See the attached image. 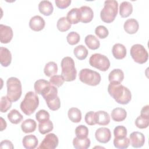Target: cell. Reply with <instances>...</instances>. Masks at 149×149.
<instances>
[{
    "label": "cell",
    "instance_id": "42",
    "mask_svg": "<svg viewBox=\"0 0 149 149\" xmlns=\"http://www.w3.org/2000/svg\"><path fill=\"white\" fill-rule=\"evenodd\" d=\"M115 138H124L127 136V129L123 126H117L113 130Z\"/></svg>",
    "mask_w": 149,
    "mask_h": 149
},
{
    "label": "cell",
    "instance_id": "5",
    "mask_svg": "<svg viewBox=\"0 0 149 149\" xmlns=\"http://www.w3.org/2000/svg\"><path fill=\"white\" fill-rule=\"evenodd\" d=\"M7 97L12 101L16 102L19 100L22 93V83L15 77H9L6 81Z\"/></svg>",
    "mask_w": 149,
    "mask_h": 149
},
{
    "label": "cell",
    "instance_id": "8",
    "mask_svg": "<svg viewBox=\"0 0 149 149\" xmlns=\"http://www.w3.org/2000/svg\"><path fill=\"white\" fill-rule=\"evenodd\" d=\"M130 53L134 61L139 64H143L148 60V52L144 47L141 44H136L132 45Z\"/></svg>",
    "mask_w": 149,
    "mask_h": 149
},
{
    "label": "cell",
    "instance_id": "11",
    "mask_svg": "<svg viewBox=\"0 0 149 149\" xmlns=\"http://www.w3.org/2000/svg\"><path fill=\"white\" fill-rule=\"evenodd\" d=\"M13 36L12 29L8 26L0 24V41L2 44H8L12 40Z\"/></svg>",
    "mask_w": 149,
    "mask_h": 149
},
{
    "label": "cell",
    "instance_id": "45",
    "mask_svg": "<svg viewBox=\"0 0 149 149\" xmlns=\"http://www.w3.org/2000/svg\"><path fill=\"white\" fill-rule=\"evenodd\" d=\"M86 123L90 126H93L96 124L95 121V112L94 111H89L86 113L84 118Z\"/></svg>",
    "mask_w": 149,
    "mask_h": 149
},
{
    "label": "cell",
    "instance_id": "36",
    "mask_svg": "<svg viewBox=\"0 0 149 149\" xmlns=\"http://www.w3.org/2000/svg\"><path fill=\"white\" fill-rule=\"evenodd\" d=\"M75 134L79 139H84L87 137L88 135V129L87 126L80 125L75 129Z\"/></svg>",
    "mask_w": 149,
    "mask_h": 149
},
{
    "label": "cell",
    "instance_id": "48",
    "mask_svg": "<svg viewBox=\"0 0 149 149\" xmlns=\"http://www.w3.org/2000/svg\"><path fill=\"white\" fill-rule=\"evenodd\" d=\"M140 115L145 118H149V105H148L144 106L142 108L140 112Z\"/></svg>",
    "mask_w": 149,
    "mask_h": 149
},
{
    "label": "cell",
    "instance_id": "41",
    "mask_svg": "<svg viewBox=\"0 0 149 149\" xmlns=\"http://www.w3.org/2000/svg\"><path fill=\"white\" fill-rule=\"evenodd\" d=\"M95 33L98 38L101 39H104L107 37L109 34V31L105 26L100 25L95 28Z\"/></svg>",
    "mask_w": 149,
    "mask_h": 149
},
{
    "label": "cell",
    "instance_id": "2",
    "mask_svg": "<svg viewBox=\"0 0 149 149\" xmlns=\"http://www.w3.org/2000/svg\"><path fill=\"white\" fill-rule=\"evenodd\" d=\"M39 105V98L33 91L27 92L20 103V109L26 115L33 114Z\"/></svg>",
    "mask_w": 149,
    "mask_h": 149
},
{
    "label": "cell",
    "instance_id": "22",
    "mask_svg": "<svg viewBox=\"0 0 149 149\" xmlns=\"http://www.w3.org/2000/svg\"><path fill=\"white\" fill-rule=\"evenodd\" d=\"M37 127L36 122L32 119H27L21 125V129L24 133L34 132Z\"/></svg>",
    "mask_w": 149,
    "mask_h": 149
},
{
    "label": "cell",
    "instance_id": "49",
    "mask_svg": "<svg viewBox=\"0 0 149 149\" xmlns=\"http://www.w3.org/2000/svg\"><path fill=\"white\" fill-rule=\"evenodd\" d=\"M1 131L2 132L4 129H6L7 124H6V121L3 119V118L2 117L1 118Z\"/></svg>",
    "mask_w": 149,
    "mask_h": 149
},
{
    "label": "cell",
    "instance_id": "16",
    "mask_svg": "<svg viewBox=\"0 0 149 149\" xmlns=\"http://www.w3.org/2000/svg\"><path fill=\"white\" fill-rule=\"evenodd\" d=\"M12 62V54L10 51L5 48H0V62L2 66L8 67Z\"/></svg>",
    "mask_w": 149,
    "mask_h": 149
},
{
    "label": "cell",
    "instance_id": "46",
    "mask_svg": "<svg viewBox=\"0 0 149 149\" xmlns=\"http://www.w3.org/2000/svg\"><path fill=\"white\" fill-rule=\"evenodd\" d=\"M71 0H55L56 6L59 9H65L71 3Z\"/></svg>",
    "mask_w": 149,
    "mask_h": 149
},
{
    "label": "cell",
    "instance_id": "9",
    "mask_svg": "<svg viewBox=\"0 0 149 149\" xmlns=\"http://www.w3.org/2000/svg\"><path fill=\"white\" fill-rule=\"evenodd\" d=\"M59 143L58 137L54 133H49L45 136L38 149H54L57 147Z\"/></svg>",
    "mask_w": 149,
    "mask_h": 149
},
{
    "label": "cell",
    "instance_id": "10",
    "mask_svg": "<svg viewBox=\"0 0 149 149\" xmlns=\"http://www.w3.org/2000/svg\"><path fill=\"white\" fill-rule=\"evenodd\" d=\"M95 137L96 140L101 143H107L111 138V131L107 127H100L95 131Z\"/></svg>",
    "mask_w": 149,
    "mask_h": 149
},
{
    "label": "cell",
    "instance_id": "33",
    "mask_svg": "<svg viewBox=\"0 0 149 149\" xmlns=\"http://www.w3.org/2000/svg\"><path fill=\"white\" fill-rule=\"evenodd\" d=\"M54 129L53 123L51 120H48L44 122L39 123L38 124V131L41 134H45L50 132Z\"/></svg>",
    "mask_w": 149,
    "mask_h": 149
},
{
    "label": "cell",
    "instance_id": "24",
    "mask_svg": "<svg viewBox=\"0 0 149 149\" xmlns=\"http://www.w3.org/2000/svg\"><path fill=\"white\" fill-rule=\"evenodd\" d=\"M133 12L132 4L128 1L122 2L119 6V14L122 17H129Z\"/></svg>",
    "mask_w": 149,
    "mask_h": 149
},
{
    "label": "cell",
    "instance_id": "25",
    "mask_svg": "<svg viewBox=\"0 0 149 149\" xmlns=\"http://www.w3.org/2000/svg\"><path fill=\"white\" fill-rule=\"evenodd\" d=\"M86 45L89 49L95 50L98 49L100 46V42L98 39L93 34L87 35L84 39Z\"/></svg>",
    "mask_w": 149,
    "mask_h": 149
},
{
    "label": "cell",
    "instance_id": "26",
    "mask_svg": "<svg viewBox=\"0 0 149 149\" xmlns=\"http://www.w3.org/2000/svg\"><path fill=\"white\" fill-rule=\"evenodd\" d=\"M66 19L68 21L72 24H77L80 22L79 9L77 8H72L67 13Z\"/></svg>",
    "mask_w": 149,
    "mask_h": 149
},
{
    "label": "cell",
    "instance_id": "29",
    "mask_svg": "<svg viewBox=\"0 0 149 149\" xmlns=\"http://www.w3.org/2000/svg\"><path fill=\"white\" fill-rule=\"evenodd\" d=\"M68 116L70 120L73 123H79L81 120V112L77 108H70L68 110Z\"/></svg>",
    "mask_w": 149,
    "mask_h": 149
},
{
    "label": "cell",
    "instance_id": "20",
    "mask_svg": "<svg viewBox=\"0 0 149 149\" xmlns=\"http://www.w3.org/2000/svg\"><path fill=\"white\" fill-rule=\"evenodd\" d=\"M22 144L23 147L26 149H34L38 144V141L36 136L29 134L23 138Z\"/></svg>",
    "mask_w": 149,
    "mask_h": 149
},
{
    "label": "cell",
    "instance_id": "17",
    "mask_svg": "<svg viewBox=\"0 0 149 149\" xmlns=\"http://www.w3.org/2000/svg\"><path fill=\"white\" fill-rule=\"evenodd\" d=\"M95 121L96 124L101 126H105L110 122L109 113L104 111H98L95 112Z\"/></svg>",
    "mask_w": 149,
    "mask_h": 149
},
{
    "label": "cell",
    "instance_id": "32",
    "mask_svg": "<svg viewBox=\"0 0 149 149\" xmlns=\"http://www.w3.org/2000/svg\"><path fill=\"white\" fill-rule=\"evenodd\" d=\"M88 50L83 45H79L73 49L74 56L79 60L85 59L88 55Z\"/></svg>",
    "mask_w": 149,
    "mask_h": 149
},
{
    "label": "cell",
    "instance_id": "18",
    "mask_svg": "<svg viewBox=\"0 0 149 149\" xmlns=\"http://www.w3.org/2000/svg\"><path fill=\"white\" fill-rule=\"evenodd\" d=\"M124 73L120 69H113L108 75V80L111 83L120 84L123 80Z\"/></svg>",
    "mask_w": 149,
    "mask_h": 149
},
{
    "label": "cell",
    "instance_id": "13",
    "mask_svg": "<svg viewBox=\"0 0 149 149\" xmlns=\"http://www.w3.org/2000/svg\"><path fill=\"white\" fill-rule=\"evenodd\" d=\"M79 9L80 22L84 23L90 22L94 17L93 9L88 6H82Z\"/></svg>",
    "mask_w": 149,
    "mask_h": 149
},
{
    "label": "cell",
    "instance_id": "31",
    "mask_svg": "<svg viewBox=\"0 0 149 149\" xmlns=\"http://www.w3.org/2000/svg\"><path fill=\"white\" fill-rule=\"evenodd\" d=\"M44 72L45 76L48 77H51L56 74L58 72L57 64L53 61L48 62L45 64V66L44 69Z\"/></svg>",
    "mask_w": 149,
    "mask_h": 149
},
{
    "label": "cell",
    "instance_id": "38",
    "mask_svg": "<svg viewBox=\"0 0 149 149\" xmlns=\"http://www.w3.org/2000/svg\"><path fill=\"white\" fill-rule=\"evenodd\" d=\"M135 125L139 129H146L149 125V118L140 115L135 120Z\"/></svg>",
    "mask_w": 149,
    "mask_h": 149
},
{
    "label": "cell",
    "instance_id": "1",
    "mask_svg": "<svg viewBox=\"0 0 149 149\" xmlns=\"http://www.w3.org/2000/svg\"><path fill=\"white\" fill-rule=\"evenodd\" d=\"M109 95L119 104H127L132 99V93L129 89L120 84L111 83L108 86Z\"/></svg>",
    "mask_w": 149,
    "mask_h": 149
},
{
    "label": "cell",
    "instance_id": "3",
    "mask_svg": "<svg viewBox=\"0 0 149 149\" xmlns=\"http://www.w3.org/2000/svg\"><path fill=\"white\" fill-rule=\"evenodd\" d=\"M62 68L61 75L66 81H72L76 78L77 70L74 61L69 56L64 57L61 62Z\"/></svg>",
    "mask_w": 149,
    "mask_h": 149
},
{
    "label": "cell",
    "instance_id": "14",
    "mask_svg": "<svg viewBox=\"0 0 149 149\" xmlns=\"http://www.w3.org/2000/svg\"><path fill=\"white\" fill-rule=\"evenodd\" d=\"M45 26L44 19L39 15H36L32 17L29 21L30 28L34 31H40L42 30Z\"/></svg>",
    "mask_w": 149,
    "mask_h": 149
},
{
    "label": "cell",
    "instance_id": "44",
    "mask_svg": "<svg viewBox=\"0 0 149 149\" xmlns=\"http://www.w3.org/2000/svg\"><path fill=\"white\" fill-rule=\"evenodd\" d=\"M65 80L62 75H54L51 77L49 83L57 87H59L63 84Z\"/></svg>",
    "mask_w": 149,
    "mask_h": 149
},
{
    "label": "cell",
    "instance_id": "27",
    "mask_svg": "<svg viewBox=\"0 0 149 149\" xmlns=\"http://www.w3.org/2000/svg\"><path fill=\"white\" fill-rule=\"evenodd\" d=\"M91 141L87 137L84 139H79L74 137L73 140V146L76 149H87L90 147Z\"/></svg>",
    "mask_w": 149,
    "mask_h": 149
},
{
    "label": "cell",
    "instance_id": "37",
    "mask_svg": "<svg viewBox=\"0 0 149 149\" xmlns=\"http://www.w3.org/2000/svg\"><path fill=\"white\" fill-rule=\"evenodd\" d=\"M66 40L69 44L71 45L77 44L80 40V35L76 31H71L66 36Z\"/></svg>",
    "mask_w": 149,
    "mask_h": 149
},
{
    "label": "cell",
    "instance_id": "35",
    "mask_svg": "<svg viewBox=\"0 0 149 149\" xmlns=\"http://www.w3.org/2000/svg\"><path fill=\"white\" fill-rule=\"evenodd\" d=\"M56 27L61 32H65L70 29L71 24L68 21L66 17H62L58 19Z\"/></svg>",
    "mask_w": 149,
    "mask_h": 149
},
{
    "label": "cell",
    "instance_id": "47",
    "mask_svg": "<svg viewBox=\"0 0 149 149\" xmlns=\"http://www.w3.org/2000/svg\"><path fill=\"white\" fill-rule=\"evenodd\" d=\"M0 148H9L13 149L14 148L12 143L8 140H3L0 143Z\"/></svg>",
    "mask_w": 149,
    "mask_h": 149
},
{
    "label": "cell",
    "instance_id": "43",
    "mask_svg": "<svg viewBox=\"0 0 149 149\" xmlns=\"http://www.w3.org/2000/svg\"><path fill=\"white\" fill-rule=\"evenodd\" d=\"M46 104L48 107L49 108V109L54 111H57L61 107V101L58 96L55 99L47 101Z\"/></svg>",
    "mask_w": 149,
    "mask_h": 149
},
{
    "label": "cell",
    "instance_id": "4",
    "mask_svg": "<svg viewBox=\"0 0 149 149\" xmlns=\"http://www.w3.org/2000/svg\"><path fill=\"white\" fill-rule=\"evenodd\" d=\"M118 11V3L116 1H106L104 2V6L100 12V17L105 23H112L115 19Z\"/></svg>",
    "mask_w": 149,
    "mask_h": 149
},
{
    "label": "cell",
    "instance_id": "21",
    "mask_svg": "<svg viewBox=\"0 0 149 149\" xmlns=\"http://www.w3.org/2000/svg\"><path fill=\"white\" fill-rule=\"evenodd\" d=\"M38 10L44 16L51 15L54 10L52 3L49 1H42L38 4Z\"/></svg>",
    "mask_w": 149,
    "mask_h": 149
},
{
    "label": "cell",
    "instance_id": "23",
    "mask_svg": "<svg viewBox=\"0 0 149 149\" xmlns=\"http://www.w3.org/2000/svg\"><path fill=\"white\" fill-rule=\"evenodd\" d=\"M111 118L115 122H122L124 120L127 116L126 110L122 108H114L111 112Z\"/></svg>",
    "mask_w": 149,
    "mask_h": 149
},
{
    "label": "cell",
    "instance_id": "12",
    "mask_svg": "<svg viewBox=\"0 0 149 149\" xmlns=\"http://www.w3.org/2000/svg\"><path fill=\"white\" fill-rule=\"evenodd\" d=\"M129 140L133 147L140 148L144 144L145 137L141 132H133L129 135Z\"/></svg>",
    "mask_w": 149,
    "mask_h": 149
},
{
    "label": "cell",
    "instance_id": "28",
    "mask_svg": "<svg viewBox=\"0 0 149 149\" xmlns=\"http://www.w3.org/2000/svg\"><path fill=\"white\" fill-rule=\"evenodd\" d=\"M51 84L47 80L44 79H39L36 81L34 84V88L36 93L37 94H41L44 93L46 89Z\"/></svg>",
    "mask_w": 149,
    "mask_h": 149
},
{
    "label": "cell",
    "instance_id": "39",
    "mask_svg": "<svg viewBox=\"0 0 149 149\" xmlns=\"http://www.w3.org/2000/svg\"><path fill=\"white\" fill-rule=\"evenodd\" d=\"M12 106V101L7 97V96H2L1 98V112L5 113Z\"/></svg>",
    "mask_w": 149,
    "mask_h": 149
},
{
    "label": "cell",
    "instance_id": "7",
    "mask_svg": "<svg viewBox=\"0 0 149 149\" xmlns=\"http://www.w3.org/2000/svg\"><path fill=\"white\" fill-rule=\"evenodd\" d=\"M89 63L92 66L101 71L105 72L110 67V61L104 55L95 53L91 55Z\"/></svg>",
    "mask_w": 149,
    "mask_h": 149
},
{
    "label": "cell",
    "instance_id": "6",
    "mask_svg": "<svg viewBox=\"0 0 149 149\" xmlns=\"http://www.w3.org/2000/svg\"><path fill=\"white\" fill-rule=\"evenodd\" d=\"M79 79L82 83L86 84L95 86L100 84L101 77L98 72L90 69L85 68L80 71Z\"/></svg>",
    "mask_w": 149,
    "mask_h": 149
},
{
    "label": "cell",
    "instance_id": "34",
    "mask_svg": "<svg viewBox=\"0 0 149 149\" xmlns=\"http://www.w3.org/2000/svg\"><path fill=\"white\" fill-rule=\"evenodd\" d=\"M113 145L115 148L119 149L127 148L130 145L129 139L127 137L124 138H114Z\"/></svg>",
    "mask_w": 149,
    "mask_h": 149
},
{
    "label": "cell",
    "instance_id": "30",
    "mask_svg": "<svg viewBox=\"0 0 149 149\" xmlns=\"http://www.w3.org/2000/svg\"><path fill=\"white\" fill-rule=\"evenodd\" d=\"M8 120L13 124L17 125L19 123L23 118V115L16 109L11 110L8 114Z\"/></svg>",
    "mask_w": 149,
    "mask_h": 149
},
{
    "label": "cell",
    "instance_id": "40",
    "mask_svg": "<svg viewBox=\"0 0 149 149\" xmlns=\"http://www.w3.org/2000/svg\"><path fill=\"white\" fill-rule=\"evenodd\" d=\"M50 115L48 111L44 109L39 110L36 114V118L39 123L44 122L49 120Z\"/></svg>",
    "mask_w": 149,
    "mask_h": 149
},
{
    "label": "cell",
    "instance_id": "15",
    "mask_svg": "<svg viewBox=\"0 0 149 149\" xmlns=\"http://www.w3.org/2000/svg\"><path fill=\"white\" fill-rule=\"evenodd\" d=\"M123 28L126 33L129 34H133L137 33L139 30V24L137 20L133 18L126 20L124 23Z\"/></svg>",
    "mask_w": 149,
    "mask_h": 149
},
{
    "label": "cell",
    "instance_id": "19",
    "mask_svg": "<svg viewBox=\"0 0 149 149\" xmlns=\"http://www.w3.org/2000/svg\"><path fill=\"white\" fill-rule=\"evenodd\" d=\"M112 53L115 59H122L126 56V48L123 44L117 43L112 47Z\"/></svg>",
    "mask_w": 149,
    "mask_h": 149
}]
</instances>
